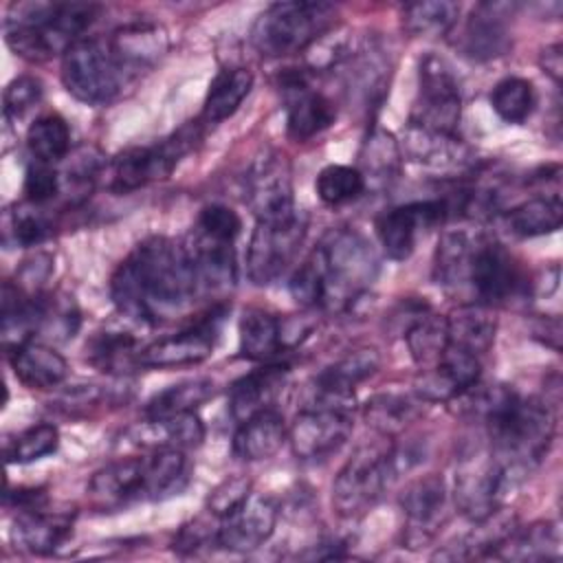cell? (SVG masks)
<instances>
[{
	"label": "cell",
	"mask_w": 563,
	"mask_h": 563,
	"mask_svg": "<svg viewBox=\"0 0 563 563\" xmlns=\"http://www.w3.org/2000/svg\"><path fill=\"white\" fill-rule=\"evenodd\" d=\"M198 292L187 246L163 235L136 244L110 279L117 310L139 323H158L180 314Z\"/></svg>",
	"instance_id": "cell-1"
},
{
	"label": "cell",
	"mask_w": 563,
	"mask_h": 563,
	"mask_svg": "<svg viewBox=\"0 0 563 563\" xmlns=\"http://www.w3.org/2000/svg\"><path fill=\"white\" fill-rule=\"evenodd\" d=\"M464 413L486 427L488 449L510 486L534 471L554 440V413L537 398H526L506 385H479L455 398Z\"/></svg>",
	"instance_id": "cell-2"
},
{
	"label": "cell",
	"mask_w": 563,
	"mask_h": 563,
	"mask_svg": "<svg viewBox=\"0 0 563 563\" xmlns=\"http://www.w3.org/2000/svg\"><path fill=\"white\" fill-rule=\"evenodd\" d=\"M99 15L92 2H20L11 4L4 33L9 48L29 62L64 55Z\"/></svg>",
	"instance_id": "cell-3"
},
{
	"label": "cell",
	"mask_w": 563,
	"mask_h": 563,
	"mask_svg": "<svg viewBox=\"0 0 563 563\" xmlns=\"http://www.w3.org/2000/svg\"><path fill=\"white\" fill-rule=\"evenodd\" d=\"M312 253L323 271L325 306H352L378 275L376 251L356 229H332Z\"/></svg>",
	"instance_id": "cell-4"
},
{
	"label": "cell",
	"mask_w": 563,
	"mask_h": 563,
	"mask_svg": "<svg viewBox=\"0 0 563 563\" xmlns=\"http://www.w3.org/2000/svg\"><path fill=\"white\" fill-rule=\"evenodd\" d=\"M334 13L328 2H275L253 22L251 42L264 57L301 53L330 29Z\"/></svg>",
	"instance_id": "cell-5"
},
{
	"label": "cell",
	"mask_w": 563,
	"mask_h": 563,
	"mask_svg": "<svg viewBox=\"0 0 563 563\" xmlns=\"http://www.w3.org/2000/svg\"><path fill=\"white\" fill-rule=\"evenodd\" d=\"M62 84L88 106L110 103L132 77L119 62L108 37L86 35L62 55Z\"/></svg>",
	"instance_id": "cell-6"
},
{
	"label": "cell",
	"mask_w": 563,
	"mask_h": 563,
	"mask_svg": "<svg viewBox=\"0 0 563 563\" xmlns=\"http://www.w3.org/2000/svg\"><path fill=\"white\" fill-rule=\"evenodd\" d=\"M394 479L389 444H363L341 466L332 484V508L343 519L372 510Z\"/></svg>",
	"instance_id": "cell-7"
},
{
	"label": "cell",
	"mask_w": 563,
	"mask_h": 563,
	"mask_svg": "<svg viewBox=\"0 0 563 563\" xmlns=\"http://www.w3.org/2000/svg\"><path fill=\"white\" fill-rule=\"evenodd\" d=\"M198 139L200 121L180 128L161 143L123 150L112 158V163L106 169L108 189L117 194H130L150 183L167 178L178 165V161L196 145Z\"/></svg>",
	"instance_id": "cell-8"
},
{
	"label": "cell",
	"mask_w": 563,
	"mask_h": 563,
	"mask_svg": "<svg viewBox=\"0 0 563 563\" xmlns=\"http://www.w3.org/2000/svg\"><path fill=\"white\" fill-rule=\"evenodd\" d=\"M308 231V218L303 211L257 220L249 249H246V275L255 286L277 282L292 264L295 255Z\"/></svg>",
	"instance_id": "cell-9"
},
{
	"label": "cell",
	"mask_w": 563,
	"mask_h": 563,
	"mask_svg": "<svg viewBox=\"0 0 563 563\" xmlns=\"http://www.w3.org/2000/svg\"><path fill=\"white\" fill-rule=\"evenodd\" d=\"M462 117V92L453 68L438 57L427 53L418 62V95L409 117L411 125L455 134Z\"/></svg>",
	"instance_id": "cell-10"
},
{
	"label": "cell",
	"mask_w": 563,
	"mask_h": 563,
	"mask_svg": "<svg viewBox=\"0 0 563 563\" xmlns=\"http://www.w3.org/2000/svg\"><path fill=\"white\" fill-rule=\"evenodd\" d=\"M466 288L477 303L490 308L526 295L532 288V282H528L519 262L499 242L477 235Z\"/></svg>",
	"instance_id": "cell-11"
},
{
	"label": "cell",
	"mask_w": 563,
	"mask_h": 563,
	"mask_svg": "<svg viewBox=\"0 0 563 563\" xmlns=\"http://www.w3.org/2000/svg\"><path fill=\"white\" fill-rule=\"evenodd\" d=\"M508 488L510 484L490 449L475 446L460 457L455 468L453 499L460 512L471 521H479L495 512Z\"/></svg>",
	"instance_id": "cell-12"
},
{
	"label": "cell",
	"mask_w": 563,
	"mask_h": 563,
	"mask_svg": "<svg viewBox=\"0 0 563 563\" xmlns=\"http://www.w3.org/2000/svg\"><path fill=\"white\" fill-rule=\"evenodd\" d=\"M224 314H227V308L216 306L207 314H202L196 323L174 334H167L163 339H156L154 343L141 350L139 365L167 369V367H185V365L202 363L213 352Z\"/></svg>",
	"instance_id": "cell-13"
},
{
	"label": "cell",
	"mask_w": 563,
	"mask_h": 563,
	"mask_svg": "<svg viewBox=\"0 0 563 563\" xmlns=\"http://www.w3.org/2000/svg\"><path fill=\"white\" fill-rule=\"evenodd\" d=\"M398 504L405 517L402 543L418 550L431 543L444 526L449 515V490L440 475H422L405 486Z\"/></svg>",
	"instance_id": "cell-14"
},
{
	"label": "cell",
	"mask_w": 563,
	"mask_h": 563,
	"mask_svg": "<svg viewBox=\"0 0 563 563\" xmlns=\"http://www.w3.org/2000/svg\"><path fill=\"white\" fill-rule=\"evenodd\" d=\"M451 218L449 205L442 198L413 200L407 205H398L387 209L376 220V235L380 246L389 260L402 262L407 260L418 242V235L435 224H442Z\"/></svg>",
	"instance_id": "cell-15"
},
{
	"label": "cell",
	"mask_w": 563,
	"mask_h": 563,
	"mask_svg": "<svg viewBox=\"0 0 563 563\" xmlns=\"http://www.w3.org/2000/svg\"><path fill=\"white\" fill-rule=\"evenodd\" d=\"M352 411L301 407L288 429L292 455L301 462H321L332 457L352 433Z\"/></svg>",
	"instance_id": "cell-16"
},
{
	"label": "cell",
	"mask_w": 563,
	"mask_h": 563,
	"mask_svg": "<svg viewBox=\"0 0 563 563\" xmlns=\"http://www.w3.org/2000/svg\"><path fill=\"white\" fill-rule=\"evenodd\" d=\"M286 106V130L295 141H310L336 119L334 103L310 86L308 70H286L279 81Z\"/></svg>",
	"instance_id": "cell-17"
},
{
	"label": "cell",
	"mask_w": 563,
	"mask_h": 563,
	"mask_svg": "<svg viewBox=\"0 0 563 563\" xmlns=\"http://www.w3.org/2000/svg\"><path fill=\"white\" fill-rule=\"evenodd\" d=\"M244 200L257 220L277 218L295 209L290 167L282 154L266 152L249 167Z\"/></svg>",
	"instance_id": "cell-18"
},
{
	"label": "cell",
	"mask_w": 563,
	"mask_h": 563,
	"mask_svg": "<svg viewBox=\"0 0 563 563\" xmlns=\"http://www.w3.org/2000/svg\"><path fill=\"white\" fill-rule=\"evenodd\" d=\"M277 504L262 493H249L233 510L220 517L218 545L229 552H251L275 532Z\"/></svg>",
	"instance_id": "cell-19"
},
{
	"label": "cell",
	"mask_w": 563,
	"mask_h": 563,
	"mask_svg": "<svg viewBox=\"0 0 563 563\" xmlns=\"http://www.w3.org/2000/svg\"><path fill=\"white\" fill-rule=\"evenodd\" d=\"M88 499L97 510H121L134 501H150L145 457H121L92 473Z\"/></svg>",
	"instance_id": "cell-20"
},
{
	"label": "cell",
	"mask_w": 563,
	"mask_h": 563,
	"mask_svg": "<svg viewBox=\"0 0 563 563\" xmlns=\"http://www.w3.org/2000/svg\"><path fill=\"white\" fill-rule=\"evenodd\" d=\"M512 13V4L506 2H482L466 18L457 48L473 62H490L504 57L510 46L508 18Z\"/></svg>",
	"instance_id": "cell-21"
},
{
	"label": "cell",
	"mask_w": 563,
	"mask_h": 563,
	"mask_svg": "<svg viewBox=\"0 0 563 563\" xmlns=\"http://www.w3.org/2000/svg\"><path fill=\"white\" fill-rule=\"evenodd\" d=\"M108 40L132 79L158 64L169 46L167 31L150 20L128 22L119 26Z\"/></svg>",
	"instance_id": "cell-22"
},
{
	"label": "cell",
	"mask_w": 563,
	"mask_h": 563,
	"mask_svg": "<svg viewBox=\"0 0 563 563\" xmlns=\"http://www.w3.org/2000/svg\"><path fill=\"white\" fill-rule=\"evenodd\" d=\"M288 365L264 363L262 367L244 374L229 387V411L235 422H242L264 409H273L277 396L286 387Z\"/></svg>",
	"instance_id": "cell-23"
},
{
	"label": "cell",
	"mask_w": 563,
	"mask_h": 563,
	"mask_svg": "<svg viewBox=\"0 0 563 563\" xmlns=\"http://www.w3.org/2000/svg\"><path fill=\"white\" fill-rule=\"evenodd\" d=\"M75 512L51 510L46 504L29 510H18L11 537L15 545L31 554L55 552L73 530Z\"/></svg>",
	"instance_id": "cell-24"
},
{
	"label": "cell",
	"mask_w": 563,
	"mask_h": 563,
	"mask_svg": "<svg viewBox=\"0 0 563 563\" xmlns=\"http://www.w3.org/2000/svg\"><path fill=\"white\" fill-rule=\"evenodd\" d=\"M185 246L194 266L198 290L220 292L235 284L233 242H222L200 231H194L191 240Z\"/></svg>",
	"instance_id": "cell-25"
},
{
	"label": "cell",
	"mask_w": 563,
	"mask_h": 563,
	"mask_svg": "<svg viewBox=\"0 0 563 563\" xmlns=\"http://www.w3.org/2000/svg\"><path fill=\"white\" fill-rule=\"evenodd\" d=\"M400 152L409 161L433 169H457L466 167L473 161L468 145L457 134L433 132L411 123L405 132Z\"/></svg>",
	"instance_id": "cell-26"
},
{
	"label": "cell",
	"mask_w": 563,
	"mask_h": 563,
	"mask_svg": "<svg viewBox=\"0 0 563 563\" xmlns=\"http://www.w3.org/2000/svg\"><path fill=\"white\" fill-rule=\"evenodd\" d=\"M286 438L288 429L284 424V416L273 407L238 422L231 451L242 462H262L273 457Z\"/></svg>",
	"instance_id": "cell-27"
},
{
	"label": "cell",
	"mask_w": 563,
	"mask_h": 563,
	"mask_svg": "<svg viewBox=\"0 0 563 563\" xmlns=\"http://www.w3.org/2000/svg\"><path fill=\"white\" fill-rule=\"evenodd\" d=\"M15 378L31 389H53L64 383L68 374L66 358L51 345L26 341L9 352Z\"/></svg>",
	"instance_id": "cell-28"
},
{
	"label": "cell",
	"mask_w": 563,
	"mask_h": 563,
	"mask_svg": "<svg viewBox=\"0 0 563 563\" xmlns=\"http://www.w3.org/2000/svg\"><path fill=\"white\" fill-rule=\"evenodd\" d=\"M497 321L490 314L488 306L482 303H466L453 310L446 317V336L449 345L462 352H468L477 358H482L493 341H495Z\"/></svg>",
	"instance_id": "cell-29"
},
{
	"label": "cell",
	"mask_w": 563,
	"mask_h": 563,
	"mask_svg": "<svg viewBox=\"0 0 563 563\" xmlns=\"http://www.w3.org/2000/svg\"><path fill=\"white\" fill-rule=\"evenodd\" d=\"M251 88H253V73L249 68L233 66V68L220 70L209 84L198 121L202 125H218L227 121L240 110Z\"/></svg>",
	"instance_id": "cell-30"
},
{
	"label": "cell",
	"mask_w": 563,
	"mask_h": 563,
	"mask_svg": "<svg viewBox=\"0 0 563 563\" xmlns=\"http://www.w3.org/2000/svg\"><path fill=\"white\" fill-rule=\"evenodd\" d=\"M477 235L479 233L455 229V231L442 233V238L438 240L435 255H433V279L446 290L466 288Z\"/></svg>",
	"instance_id": "cell-31"
},
{
	"label": "cell",
	"mask_w": 563,
	"mask_h": 563,
	"mask_svg": "<svg viewBox=\"0 0 563 563\" xmlns=\"http://www.w3.org/2000/svg\"><path fill=\"white\" fill-rule=\"evenodd\" d=\"M422 398H413L400 391H383L365 402L363 416L367 427H372L383 438H396L405 433L422 416Z\"/></svg>",
	"instance_id": "cell-32"
},
{
	"label": "cell",
	"mask_w": 563,
	"mask_h": 563,
	"mask_svg": "<svg viewBox=\"0 0 563 563\" xmlns=\"http://www.w3.org/2000/svg\"><path fill=\"white\" fill-rule=\"evenodd\" d=\"M141 345L132 332L101 330L86 343V358L90 365L106 374H128L139 369Z\"/></svg>",
	"instance_id": "cell-33"
},
{
	"label": "cell",
	"mask_w": 563,
	"mask_h": 563,
	"mask_svg": "<svg viewBox=\"0 0 563 563\" xmlns=\"http://www.w3.org/2000/svg\"><path fill=\"white\" fill-rule=\"evenodd\" d=\"M282 350V321L262 308L244 310L240 319V354L249 361L271 363Z\"/></svg>",
	"instance_id": "cell-34"
},
{
	"label": "cell",
	"mask_w": 563,
	"mask_h": 563,
	"mask_svg": "<svg viewBox=\"0 0 563 563\" xmlns=\"http://www.w3.org/2000/svg\"><path fill=\"white\" fill-rule=\"evenodd\" d=\"M559 552L561 539L554 523L537 521L523 528L517 526L493 556L506 561H550L559 559Z\"/></svg>",
	"instance_id": "cell-35"
},
{
	"label": "cell",
	"mask_w": 563,
	"mask_h": 563,
	"mask_svg": "<svg viewBox=\"0 0 563 563\" xmlns=\"http://www.w3.org/2000/svg\"><path fill=\"white\" fill-rule=\"evenodd\" d=\"M506 227L512 235L519 238H539L554 233L563 222V202L559 194L548 196H534L528 198L504 216Z\"/></svg>",
	"instance_id": "cell-36"
},
{
	"label": "cell",
	"mask_w": 563,
	"mask_h": 563,
	"mask_svg": "<svg viewBox=\"0 0 563 563\" xmlns=\"http://www.w3.org/2000/svg\"><path fill=\"white\" fill-rule=\"evenodd\" d=\"M150 501L167 499L185 490L189 484V460L180 449H154L145 457Z\"/></svg>",
	"instance_id": "cell-37"
},
{
	"label": "cell",
	"mask_w": 563,
	"mask_h": 563,
	"mask_svg": "<svg viewBox=\"0 0 563 563\" xmlns=\"http://www.w3.org/2000/svg\"><path fill=\"white\" fill-rule=\"evenodd\" d=\"M216 394V385L209 378H191L178 385H169L167 389L158 391L145 405L147 420H165L180 413L196 411Z\"/></svg>",
	"instance_id": "cell-38"
},
{
	"label": "cell",
	"mask_w": 563,
	"mask_h": 563,
	"mask_svg": "<svg viewBox=\"0 0 563 563\" xmlns=\"http://www.w3.org/2000/svg\"><path fill=\"white\" fill-rule=\"evenodd\" d=\"M400 161H402V152L398 141L389 132L374 128L361 147L358 172L363 174L365 183L372 180L376 185H387L389 180L396 178Z\"/></svg>",
	"instance_id": "cell-39"
},
{
	"label": "cell",
	"mask_w": 563,
	"mask_h": 563,
	"mask_svg": "<svg viewBox=\"0 0 563 563\" xmlns=\"http://www.w3.org/2000/svg\"><path fill=\"white\" fill-rule=\"evenodd\" d=\"M26 147L33 161L55 165L70 152V128L64 117L48 112L37 117L26 130Z\"/></svg>",
	"instance_id": "cell-40"
},
{
	"label": "cell",
	"mask_w": 563,
	"mask_h": 563,
	"mask_svg": "<svg viewBox=\"0 0 563 563\" xmlns=\"http://www.w3.org/2000/svg\"><path fill=\"white\" fill-rule=\"evenodd\" d=\"M143 435L147 438L143 440V444H150L154 449L169 446V449L189 451L202 444L205 424L196 411H189V413H180L165 420H147Z\"/></svg>",
	"instance_id": "cell-41"
},
{
	"label": "cell",
	"mask_w": 563,
	"mask_h": 563,
	"mask_svg": "<svg viewBox=\"0 0 563 563\" xmlns=\"http://www.w3.org/2000/svg\"><path fill=\"white\" fill-rule=\"evenodd\" d=\"M402 339L407 341L411 358L420 367H431L433 363H438V358L444 354L449 345L446 317H440L433 310H427L407 328Z\"/></svg>",
	"instance_id": "cell-42"
},
{
	"label": "cell",
	"mask_w": 563,
	"mask_h": 563,
	"mask_svg": "<svg viewBox=\"0 0 563 563\" xmlns=\"http://www.w3.org/2000/svg\"><path fill=\"white\" fill-rule=\"evenodd\" d=\"M460 15V4L446 0L411 2L402 9V29L418 37H435L449 33Z\"/></svg>",
	"instance_id": "cell-43"
},
{
	"label": "cell",
	"mask_w": 563,
	"mask_h": 563,
	"mask_svg": "<svg viewBox=\"0 0 563 563\" xmlns=\"http://www.w3.org/2000/svg\"><path fill=\"white\" fill-rule=\"evenodd\" d=\"M495 114L506 123H523L534 108V88L523 77H506L495 84L490 92Z\"/></svg>",
	"instance_id": "cell-44"
},
{
	"label": "cell",
	"mask_w": 563,
	"mask_h": 563,
	"mask_svg": "<svg viewBox=\"0 0 563 563\" xmlns=\"http://www.w3.org/2000/svg\"><path fill=\"white\" fill-rule=\"evenodd\" d=\"M367 183L358 167L352 165H328L314 180L317 196L330 207H341L356 200L365 191Z\"/></svg>",
	"instance_id": "cell-45"
},
{
	"label": "cell",
	"mask_w": 563,
	"mask_h": 563,
	"mask_svg": "<svg viewBox=\"0 0 563 563\" xmlns=\"http://www.w3.org/2000/svg\"><path fill=\"white\" fill-rule=\"evenodd\" d=\"M59 446V431L51 422L31 424L13 440L4 442V457L9 464H31L51 453Z\"/></svg>",
	"instance_id": "cell-46"
},
{
	"label": "cell",
	"mask_w": 563,
	"mask_h": 563,
	"mask_svg": "<svg viewBox=\"0 0 563 563\" xmlns=\"http://www.w3.org/2000/svg\"><path fill=\"white\" fill-rule=\"evenodd\" d=\"M15 244L20 246H37L46 238L53 235V222L51 218L40 209V205L26 202L11 211L9 216V229H7Z\"/></svg>",
	"instance_id": "cell-47"
},
{
	"label": "cell",
	"mask_w": 563,
	"mask_h": 563,
	"mask_svg": "<svg viewBox=\"0 0 563 563\" xmlns=\"http://www.w3.org/2000/svg\"><path fill=\"white\" fill-rule=\"evenodd\" d=\"M292 299L303 308H325L323 271L314 253H310L292 273L288 282Z\"/></svg>",
	"instance_id": "cell-48"
},
{
	"label": "cell",
	"mask_w": 563,
	"mask_h": 563,
	"mask_svg": "<svg viewBox=\"0 0 563 563\" xmlns=\"http://www.w3.org/2000/svg\"><path fill=\"white\" fill-rule=\"evenodd\" d=\"M380 365V354L378 350L374 347H358V350H352L347 352L343 358H339L336 363L328 365L325 369L336 376L339 380H343L345 385L354 387L358 383H363L365 378H369Z\"/></svg>",
	"instance_id": "cell-49"
},
{
	"label": "cell",
	"mask_w": 563,
	"mask_h": 563,
	"mask_svg": "<svg viewBox=\"0 0 563 563\" xmlns=\"http://www.w3.org/2000/svg\"><path fill=\"white\" fill-rule=\"evenodd\" d=\"M42 95H44V86L35 75H20L11 79L2 95L4 117L20 119L24 112H29L33 106L40 103Z\"/></svg>",
	"instance_id": "cell-50"
},
{
	"label": "cell",
	"mask_w": 563,
	"mask_h": 563,
	"mask_svg": "<svg viewBox=\"0 0 563 563\" xmlns=\"http://www.w3.org/2000/svg\"><path fill=\"white\" fill-rule=\"evenodd\" d=\"M196 231L222 242H235L242 233V218L227 205H207L198 213Z\"/></svg>",
	"instance_id": "cell-51"
},
{
	"label": "cell",
	"mask_w": 563,
	"mask_h": 563,
	"mask_svg": "<svg viewBox=\"0 0 563 563\" xmlns=\"http://www.w3.org/2000/svg\"><path fill=\"white\" fill-rule=\"evenodd\" d=\"M218 523H220V519L211 512H209V517L191 519L176 532L172 548L178 554H196L198 550H202L207 545H218Z\"/></svg>",
	"instance_id": "cell-52"
},
{
	"label": "cell",
	"mask_w": 563,
	"mask_h": 563,
	"mask_svg": "<svg viewBox=\"0 0 563 563\" xmlns=\"http://www.w3.org/2000/svg\"><path fill=\"white\" fill-rule=\"evenodd\" d=\"M59 189H62V178L53 165L40 163V161H33L29 165L26 176H24L26 202L42 207L48 200H53L59 194Z\"/></svg>",
	"instance_id": "cell-53"
},
{
	"label": "cell",
	"mask_w": 563,
	"mask_h": 563,
	"mask_svg": "<svg viewBox=\"0 0 563 563\" xmlns=\"http://www.w3.org/2000/svg\"><path fill=\"white\" fill-rule=\"evenodd\" d=\"M249 493H251V482L249 479H244V477L224 479L220 486H216L211 490L209 501H207V510L220 519L229 510H233Z\"/></svg>",
	"instance_id": "cell-54"
},
{
	"label": "cell",
	"mask_w": 563,
	"mask_h": 563,
	"mask_svg": "<svg viewBox=\"0 0 563 563\" xmlns=\"http://www.w3.org/2000/svg\"><path fill=\"white\" fill-rule=\"evenodd\" d=\"M539 64L543 68V73L554 81V84H561V73H563V48L559 42L545 46L541 51V57H539Z\"/></svg>",
	"instance_id": "cell-55"
}]
</instances>
